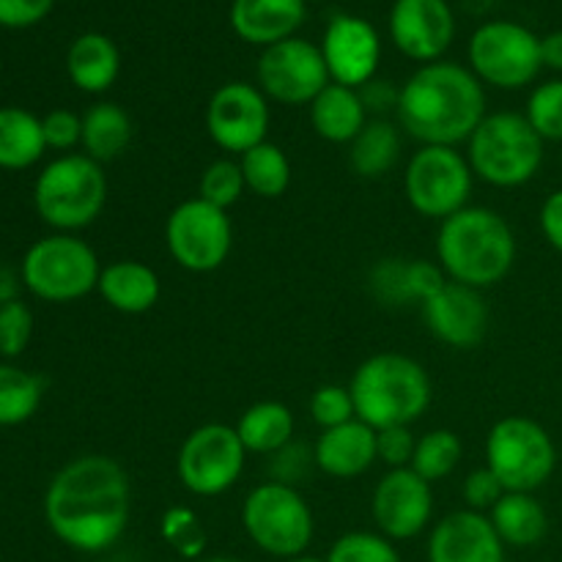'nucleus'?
<instances>
[{
	"instance_id": "1",
	"label": "nucleus",
	"mask_w": 562,
	"mask_h": 562,
	"mask_svg": "<svg viewBox=\"0 0 562 562\" xmlns=\"http://www.w3.org/2000/svg\"><path fill=\"white\" fill-rule=\"evenodd\" d=\"M132 483L110 456L88 453L60 467L44 494V519L53 536L75 552L99 554L130 527Z\"/></svg>"
},
{
	"instance_id": "2",
	"label": "nucleus",
	"mask_w": 562,
	"mask_h": 562,
	"mask_svg": "<svg viewBox=\"0 0 562 562\" xmlns=\"http://www.w3.org/2000/svg\"><path fill=\"white\" fill-rule=\"evenodd\" d=\"M398 126L420 146L459 148L486 119L483 82L467 66L426 64L401 86Z\"/></svg>"
},
{
	"instance_id": "3",
	"label": "nucleus",
	"mask_w": 562,
	"mask_h": 562,
	"mask_svg": "<svg viewBox=\"0 0 562 562\" xmlns=\"http://www.w3.org/2000/svg\"><path fill=\"white\" fill-rule=\"evenodd\" d=\"M437 263L448 280L486 291L503 283L516 263V234L488 206H467L439 223Z\"/></svg>"
},
{
	"instance_id": "4",
	"label": "nucleus",
	"mask_w": 562,
	"mask_h": 562,
	"mask_svg": "<svg viewBox=\"0 0 562 562\" xmlns=\"http://www.w3.org/2000/svg\"><path fill=\"white\" fill-rule=\"evenodd\" d=\"M357 420L373 431L412 426L428 412L434 398L431 376L415 357L398 351L371 355L357 366L349 382Z\"/></svg>"
},
{
	"instance_id": "5",
	"label": "nucleus",
	"mask_w": 562,
	"mask_h": 562,
	"mask_svg": "<svg viewBox=\"0 0 562 562\" xmlns=\"http://www.w3.org/2000/svg\"><path fill=\"white\" fill-rule=\"evenodd\" d=\"M108 173L86 154H60L33 184L36 214L55 234H77L99 220L108 206Z\"/></svg>"
},
{
	"instance_id": "6",
	"label": "nucleus",
	"mask_w": 562,
	"mask_h": 562,
	"mask_svg": "<svg viewBox=\"0 0 562 562\" xmlns=\"http://www.w3.org/2000/svg\"><path fill=\"white\" fill-rule=\"evenodd\" d=\"M464 146L475 179L499 190H516L538 176L547 143L532 130L525 113L503 110L488 113Z\"/></svg>"
},
{
	"instance_id": "7",
	"label": "nucleus",
	"mask_w": 562,
	"mask_h": 562,
	"mask_svg": "<svg viewBox=\"0 0 562 562\" xmlns=\"http://www.w3.org/2000/svg\"><path fill=\"white\" fill-rule=\"evenodd\" d=\"M241 527L252 547L269 558L291 560L307 554L316 519L300 488L280 481L258 483L241 503Z\"/></svg>"
},
{
	"instance_id": "8",
	"label": "nucleus",
	"mask_w": 562,
	"mask_h": 562,
	"mask_svg": "<svg viewBox=\"0 0 562 562\" xmlns=\"http://www.w3.org/2000/svg\"><path fill=\"white\" fill-rule=\"evenodd\" d=\"M102 263L97 250L77 234H49L27 247L20 280L33 296L55 305L77 302L97 291Z\"/></svg>"
},
{
	"instance_id": "9",
	"label": "nucleus",
	"mask_w": 562,
	"mask_h": 562,
	"mask_svg": "<svg viewBox=\"0 0 562 562\" xmlns=\"http://www.w3.org/2000/svg\"><path fill=\"white\" fill-rule=\"evenodd\" d=\"M486 467L505 492L536 494L547 486L558 467V445L538 420L508 415L486 437Z\"/></svg>"
},
{
	"instance_id": "10",
	"label": "nucleus",
	"mask_w": 562,
	"mask_h": 562,
	"mask_svg": "<svg viewBox=\"0 0 562 562\" xmlns=\"http://www.w3.org/2000/svg\"><path fill=\"white\" fill-rule=\"evenodd\" d=\"M472 173L467 154L450 146H417L404 170L406 203L420 217L448 220L470 206Z\"/></svg>"
},
{
	"instance_id": "11",
	"label": "nucleus",
	"mask_w": 562,
	"mask_h": 562,
	"mask_svg": "<svg viewBox=\"0 0 562 562\" xmlns=\"http://www.w3.org/2000/svg\"><path fill=\"white\" fill-rule=\"evenodd\" d=\"M470 71L483 86L519 91L541 75V38L519 22L494 20L470 38Z\"/></svg>"
},
{
	"instance_id": "12",
	"label": "nucleus",
	"mask_w": 562,
	"mask_h": 562,
	"mask_svg": "<svg viewBox=\"0 0 562 562\" xmlns=\"http://www.w3.org/2000/svg\"><path fill=\"white\" fill-rule=\"evenodd\" d=\"M247 450L234 426L206 423L187 434L176 459V475L192 497H220L239 483Z\"/></svg>"
},
{
	"instance_id": "13",
	"label": "nucleus",
	"mask_w": 562,
	"mask_h": 562,
	"mask_svg": "<svg viewBox=\"0 0 562 562\" xmlns=\"http://www.w3.org/2000/svg\"><path fill=\"white\" fill-rule=\"evenodd\" d=\"M165 247L181 269L209 274L223 267L234 247V223L225 209L203 198L181 201L165 223Z\"/></svg>"
},
{
	"instance_id": "14",
	"label": "nucleus",
	"mask_w": 562,
	"mask_h": 562,
	"mask_svg": "<svg viewBox=\"0 0 562 562\" xmlns=\"http://www.w3.org/2000/svg\"><path fill=\"white\" fill-rule=\"evenodd\" d=\"M256 80L269 102L285 104V108L311 104L333 82L322 47L300 36L263 49L256 66Z\"/></svg>"
},
{
	"instance_id": "15",
	"label": "nucleus",
	"mask_w": 562,
	"mask_h": 562,
	"mask_svg": "<svg viewBox=\"0 0 562 562\" xmlns=\"http://www.w3.org/2000/svg\"><path fill=\"white\" fill-rule=\"evenodd\" d=\"M203 124L214 146L241 157L267 140L272 124L269 99L252 82H225L209 97Z\"/></svg>"
},
{
	"instance_id": "16",
	"label": "nucleus",
	"mask_w": 562,
	"mask_h": 562,
	"mask_svg": "<svg viewBox=\"0 0 562 562\" xmlns=\"http://www.w3.org/2000/svg\"><path fill=\"white\" fill-rule=\"evenodd\" d=\"M376 530L390 541H412L428 530L434 519V488L417 472L387 470L371 497Z\"/></svg>"
},
{
	"instance_id": "17",
	"label": "nucleus",
	"mask_w": 562,
	"mask_h": 562,
	"mask_svg": "<svg viewBox=\"0 0 562 562\" xmlns=\"http://www.w3.org/2000/svg\"><path fill=\"white\" fill-rule=\"evenodd\" d=\"M322 55L329 80L360 91L376 77L379 60H382V38L376 27L362 16L340 14L324 31Z\"/></svg>"
},
{
	"instance_id": "18",
	"label": "nucleus",
	"mask_w": 562,
	"mask_h": 562,
	"mask_svg": "<svg viewBox=\"0 0 562 562\" xmlns=\"http://www.w3.org/2000/svg\"><path fill=\"white\" fill-rule=\"evenodd\" d=\"M390 33L401 55L417 64H437L456 36V16L448 0H395Z\"/></svg>"
},
{
	"instance_id": "19",
	"label": "nucleus",
	"mask_w": 562,
	"mask_h": 562,
	"mask_svg": "<svg viewBox=\"0 0 562 562\" xmlns=\"http://www.w3.org/2000/svg\"><path fill=\"white\" fill-rule=\"evenodd\" d=\"M420 307L428 333L450 349H475L486 338L488 305L483 300V291L448 280Z\"/></svg>"
},
{
	"instance_id": "20",
	"label": "nucleus",
	"mask_w": 562,
	"mask_h": 562,
	"mask_svg": "<svg viewBox=\"0 0 562 562\" xmlns=\"http://www.w3.org/2000/svg\"><path fill=\"white\" fill-rule=\"evenodd\" d=\"M428 562H505V543L486 514L453 510L428 536Z\"/></svg>"
},
{
	"instance_id": "21",
	"label": "nucleus",
	"mask_w": 562,
	"mask_h": 562,
	"mask_svg": "<svg viewBox=\"0 0 562 562\" xmlns=\"http://www.w3.org/2000/svg\"><path fill=\"white\" fill-rule=\"evenodd\" d=\"M313 464L324 475L351 481L376 464V431L362 420H349L322 431L313 445Z\"/></svg>"
},
{
	"instance_id": "22",
	"label": "nucleus",
	"mask_w": 562,
	"mask_h": 562,
	"mask_svg": "<svg viewBox=\"0 0 562 562\" xmlns=\"http://www.w3.org/2000/svg\"><path fill=\"white\" fill-rule=\"evenodd\" d=\"M305 0H234L231 3V27L236 36L256 47L294 38L305 22Z\"/></svg>"
},
{
	"instance_id": "23",
	"label": "nucleus",
	"mask_w": 562,
	"mask_h": 562,
	"mask_svg": "<svg viewBox=\"0 0 562 562\" xmlns=\"http://www.w3.org/2000/svg\"><path fill=\"white\" fill-rule=\"evenodd\" d=\"M97 291L113 311L124 313V316H143L159 302L162 283L148 263L121 258V261L102 267Z\"/></svg>"
},
{
	"instance_id": "24",
	"label": "nucleus",
	"mask_w": 562,
	"mask_h": 562,
	"mask_svg": "<svg viewBox=\"0 0 562 562\" xmlns=\"http://www.w3.org/2000/svg\"><path fill=\"white\" fill-rule=\"evenodd\" d=\"M311 126L322 140L335 146H349L371 119L357 88L329 82L311 104Z\"/></svg>"
},
{
	"instance_id": "25",
	"label": "nucleus",
	"mask_w": 562,
	"mask_h": 562,
	"mask_svg": "<svg viewBox=\"0 0 562 562\" xmlns=\"http://www.w3.org/2000/svg\"><path fill=\"white\" fill-rule=\"evenodd\" d=\"M121 71V53L104 33H82L66 53V75L82 93H104Z\"/></svg>"
},
{
	"instance_id": "26",
	"label": "nucleus",
	"mask_w": 562,
	"mask_h": 562,
	"mask_svg": "<svg viewBox=\"0 0 562 562\" xmlns=\"http://www.w3.org/2000/svg\"><path fill=\"white\" fill-rule=\"evenodd\" d=\"M486 516L505 547H538L549 532V514L536 494L505 492Z\"/></svg>"
},
{
	"instance_id": "27",
	"label": "nucleus",
	"mask_w": 562,
	"mask_h": 562,
	"mask_svg": "<svg viewBox=\"0 0 562 562\" xmlns=\"http://www.w3.org/2000/svg\"><path fill=\"white\" fill-rule=\"evenodd\" d=\"M132 119L121 104L115 102H97L82 113V154L97 159L99 165L113 162L130 148Z\"/></svg>"
},
{
	"instance_id": "28",
	"label": "nucleus",
	"mask_w": 562,
	"mask_h": 562,
	"mask_svg": "<svg viewBox=\"0 0 562 562\" xmlns=\"http://www.w3.org/2000/svg\"><path fill=\"white\" fill-rule=\"evenodd\" d=\"M234 428L245 445L247 456H274L285 445H291L296 423L294 412L280 401H258L241 412Z\"/></svg>"
},
{
	"instance_id": "29",
	"label": "nucleus",
	"mask_w": 562,
	"mask_h": 562,
	"mask_svg": "<svg viewBox=\"0 0 562 562\" xmlns=\"http://www.w3.org/2000/svg\"><path fill=\"white\" fill-rule=\"evenodd\" d=\"M401 126L387 119H371L349 143V165L360 179H382L401 159Z\"/></svg>"
},
{
	"instance_id": "30",
	"label": "nucleus",
	"mask_w": 562,
	"mask_h": 562,
	"mask_svg": "<svg viewBox=\"0 0 562 562\" xmlns=\"http://www.w3.org/2000/svg\"><path fill=\"white\" fill-rule=\"evenodd\" d=\"M47 151L42 119L22 108H0V168L25 170Z\"/></svg>"
},
{
	"instance_id": "31",
	"label": "nucleus",
	"mask_w": 562,
	"mask_h": 562,
	"mask_svg": "<svg viewBox=\"0 0 562 562\" xmlns=\"http://www.w3.org/2000/svg\"><path fill=\"white\" fill-rule=\"evenodd\" d=\"M236 159L241 165L247 192H252L258 198H267V201L285 195V190L291 184V162L283 148L263 140Z\"/></svg>"
},
{
	"instance_id": "32",
	"label": "nucleus",
	"mask_w": 562,
	"mask_h": 562,
	"mask_svg": "<svg viewBox=\"0 0 562 562\" xmlns=\"http://www.w3.org/2000/svg\"><path fill=\"white\" fill-rule=\"evenodd\" d=\"M42 379L11 362H0V426H22L42 406Z\"/></svg>"
},
{
	"instance_id": "33",
	"label": "nucleus",
	"mask_w": 562,
	"mask_h": 562,
	"mask_svg": "<svg viewBox=\"0 0 562 562\" xmlns=\"http://www.w3.org/2000/svg\"><path fill=\"white\" fill-rule=\"evenodd\" d=\"M461 456H464V445H461L459 434L450 428H434V431L417 437L409 470L434 486L453 475L456 467L461 464Z\"/></svg>"
},
{
	"instance_id": "34",
	"label": "nucleus",
	"mask_w": 562,
	"mask_h": 562,
	"mask_svg": "<svg viewBox=\"0 0 562 562\" xmlns=\"http://www.w3.org/2000/svg\"><path fill=\"white\" fill-rule=\"evenodd\" d=\"M159 536L162 541L173 549L179 558L195 562L203 558V549H206V530L201 525V516L195 514L187 505H176L162 514L159 521Z\"/></svg>"
},
{
	"instance_id": "35",
	"label": "nucleus",
	"mask_w": 562,
	"mask_h": 562,
	"mask_svg": "<svg viewBox=\"0 0 562 562\" xmlns=\"http://www.w3.org/2000/svg\"><path fill=\"white\" fill-rule=\"evenodd\" d=\"M247 192L245 176H241L239 159L220 157L203 168L201 181H198V198H203L212 206L225 209L228 212L234 203L241 201Z\"/></svg>"
},
{
	"instance_id": "36",
	"label": "nucleus",
	"mask_w": 562,
	"mask_h": 562,
	"mask_svg": "<svg viewBox=\"0 0 562 562\" xmlns=\"http://www.w3.org/2000/svg\"><path fill=\"white\" fill-rule=\"evenodd\" d=\"M525 119L543 143H562V80H547L532 88Z\"/></svg>"
},
{
	"instance_id": "37",
	"label": "nucleus",
	"mask_w": 562,
	"mask_h": 562,
	"mask_svg": "<svg viewBox=\"0 0 562 562\" xmlns=\"http://www.w3.org/2000/svg\"><path fill=\"white\" fill-rule=\"evenodd\" d=\"M327 562H401L398 549L382 532L355 530L329 547Z\"/></svg>"
},
{
	"instance_id": "38",
	"label": "nucleus",
	"mask_w": 562,
	"mask_h": 562,
	"mask_svg": "<svg viewBox=\"0 0 562 562\" xmlns=\"http://www.w3.org/2000/svg\"><path fill=\"white\" fill-rule=\"evenodd\" d=\"M33 338V313L22 300L0 302V355L14 360Z\"/></svg>"
},
{
	"instance_id": "39",
	"label": "nucleus",
	"mask_w": 562,
	"mask_h": 562,
	"mask_svg": "<svg viewBox=\"0 0 562 562\" xmlns=\"http://www.w3.org/2000/svg\"><path fill=\"white\" fill-rule=\"evenodd\" d=\"M311 417L322 431L355 420L357 412L349 387H344V384H322V387H316V393L311 395Z\"/></svg>"
},
{
	"instance_id": "40",
	"label": "nucleus",
	"mask_w": 562,
	"mask_h": 562,
	"mask_svg": "<svg viewBox=\"0 0 562 562\" xmlns=\"http://www.w3.org/2000/svg\"><path fill=\"white\" fill-rule=\"evenodd\" d=\"M371 291L379 302H384V305H395V307L409 305L404 258H387V261L376 263L371 272Z\"/></svg>"
},
{
	"instance_id": "41",
	"label": "nucleus",
	"mask_w": 562,
	"mask_h": 562,
	"mask_svg": "<svg viewBox=\"0 0 562 562\" xmlns=\"http://www.w3.org/2000/svg\"><path fill=\"white\" fill-rule=\"evenodd\" d=\"M42 132L47 148L60 154H75L82 143V115L71 113V110H49L42 119Z\"/></svg>"
},
{
	"instance_id": "42",
	"label": "nucleus",
	"mask_w": 562,
	"mask_h": 562,
	"mask_svg": "<svg viewBox=\"0 0 562 562\" xmlns=\"http://www.w3.org/2000/svg\"><path fill=\"white\" fill-rule=\"evenodd\" d=\"M417 439L412 426H395L376 431V461H382L387 470H406L415 456Z\"/></svg>"
},
{
	"instance_id": "43",
	"label": "nucleus",
	"mask_w": 562,
	"mask_h": 562,
	"mask_svg": "<svg viewBox=\"0 0 562 562\" xmlns=\"http://www.w3.org/2000/svg\"><path fill=\"white\" fill-rule=\"evenodd\" d=\"M503 483L497 481V475H494L488 467L472 470L470 475L464 477V486H461V497H464L467 508L477 510V514H488V510L503 499Z\"/></svg>"
},
{
	"instance_id": "44",
	"label": "nucleus",
	"mask_w": 562,
	"mask_h": 562,
	"mask_svg": "<svg viewBox=\"0 0 562 562\" xmlns=\"http://www.w3.org/2000/svg\"><path fill=\"white\" fill-rule=\"evenodd\" d=\"M445 283H448V274L442 272L439 263L426 261V258L406 261V294H409V302L423 305V302L431 300Z\"/></svg>"
},
{
	"instance_id": "45",
	"label": "nucleus",
	"mask_w": 562,
	"mask_h": 562,
	"mask_svg": "<svg viewBox=\"0 0 562 562\" xmlns=\"http://www.w3.org/2000/svg\"><path fill=\"white\" fill-rule=\"evenodd\" d=\"M55 0H0V25L31 27L53 11Z\"/></svg>"
},
{
	"instance_id": "46",
	"label": "nucleus",
	"mask_w": 562,
	"mask_h": 562,
	"mask_svg": "<svg viewBox=\"0 0 562 562\" xmlns=\"http://www.w3.org/2000/svg\"><path fill=\"white\" fill-rule=\"evenodd\" d=\"M538 223H541V234L549 245L562 256V190H554L552 195L543 201L541 214H538Z\"/></svg>"
},
{
	"instance_id": "47",
	"label": "nucleus",
	"mask_w": 562,
	"mask_h": 562,
	"mask_svg": "<svg viewBox=\"0 0 562 562\" xmlns=\"http://www.w3.org/2000/svg\"><path fill=\"white\" fill-rule=\"evenodd\" d=\"M360 97L366 102L368 113H387V110L398 108V91H393L387 82L371 80L368 86L360 88Z\"/></svg>"
},
{
	"instance_id": "48",
	"label": "nucleus",
	"mask_w": 562,
	"mask_h": 562,
	"mask_svg": "<svg viewBox=\"0 0 562 562\" xmlns=\"http://www.w3.org/2000/svg\"><path fill=\"white\" fill-rule=\"evenodd\" d=\"M543 66L552 71H562V31H552L541 38Z\"/></svg>"
},
{
	"instance_id": "49",
	"label": "nucleus",
	"mask_w": 562,
	"mask_h": 562,
	"mask_svg": "<svg viewBox=\"0 0 562 562\" xmlns=\"http://www.w3.org/2000/svg\"><path fill=\"white\" fill-rule=\"evenodd\" d=\"M195 562H241V560L225 558V554H217V558H201V560H195Z\"/></svg>"
},
{
	"instance_id": "50",
	"label": "nucleus",
	"mask_w": 562,
	"mask_h": 562,
	"mask_svg": "<svg viewBox=\"0 0 562 562\" xmlns=\"http://www.w3.org/2000/svg\"><path fill=\"white\" fill-rule=\"evenodd\" d=\"M285 562H327V560L313 558V554H300V558H291V560H285Z\"/></svg>"
},
{
	"instance_id": "51",
	"label": "nucleus",
	"mask_w": 562,
	"mask_h": 562,
	"mask_svg": "<svg viewBox=\"0 0 562 562\" xmlns=\"http://www.w3.org/2000/svg\"><path fill=\"white\" fill-rule=\"evenodd\" d=\"M305 3H318V0H305Z\"/></svg>"
}]
</instances>
